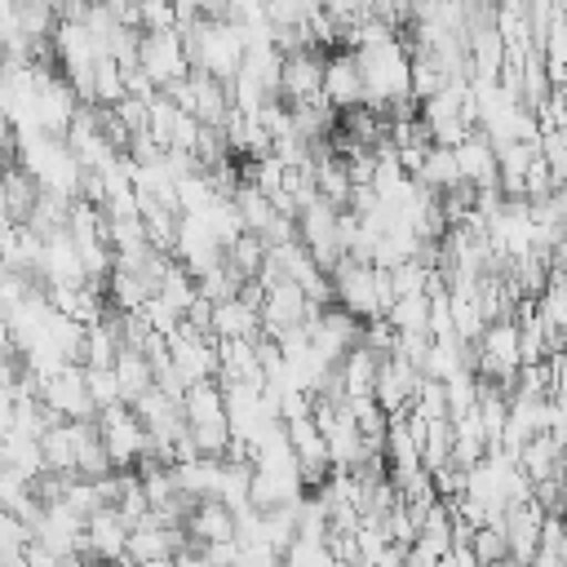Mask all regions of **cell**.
<instances>
[{"instance_id":"cell-11","label":"cell","mask_w":567,"mask_h":567,"mask_svg":"<svg viewBox=\"0 0 567 567\" xmlns=\"http://www.w3.org/2000/svg\"><path fill=\"white\" fill-rule=\"evenodd\" d=\"M40 399L49 403V412L58 421H93L97 408L89 399V381H84V363H66L58 368L44 385H40Z\"/></svg>"},{"instance_id":"cell-10","label":"cell","mask_w":567,"mask_h":567,"mask_svg":"<svg viewBox=\"0 0 567 567\" xmlns=\"http://www.w3.org/2000/svg\"><path fill=\"white\" fill-rule=\"evenodd\" d=\"M306 492V478L297 470V461H261L252 465V487H248V505L252 509H279V505H297Z\"/></svg>"},{"instance_id":"cell-28","label":"cell","mask_w":567,"mask_h":567,"mask_svg":"<svg viewBox=\"0 0 567 567\" xmlns=\"http://www.w3.org/2000/svg\"><path fill=\"white\" fill-rule=\"evenodd\" d=\"M385 319L394 323V332H430V292H408L394 297Z\"/></svg>"},{"instance_id":"cell-21","label":"cell","mask_w":567,"mask_h":567,"mask_svg":"<svg viewBox=\"0 0 567 567\" xmlns=\"http://www.w3.org/2000/svg\"><path fill=\"white\" fill-rule=\"evenodd\" d=\"M337 372H341V390H346V399H372V390H377V372H381V354L377 350H368L363 341L337 363Z\"/></svg>"},{"instance_id":"cell-26","label":"cell","mask_w":567,"mask_h":567,"mask_svg":"<svg viewBox=\"0 0 567 567\" xmlns=\"http://www.w3.org/2000/svg\"><path fill=\"white\" fill-rule=\"evenodd\" d=\"M128 97V80H124V66L115 58H97L93 62V106H120Z\"/></svg>"},{"instance_id":"cell-29","label":"cell","mask_w":567,"mask_h":567,"mask_svg":"<svg viewBox=\"0 0 567 567\" xmlns=\"http://www.w3.org/2000/svg\"><path fill=\"white\" fill-rule=\"evenodd\" d=\"M226 266L239 275V279H257V270L266 266V239L261 235H239L230 248H226Z\"/></svg>"},{"instance_id":"cell-25","label":"cell","mask_w":567,"mask_h":567,"mask_svg":"<svg viewBox=\"0 0 567 567\" xmlns=\"http://www.w3.org/2000/svg\"><path fill=\"white\" fill-rule=\"evenodd\" d=\"M4 465H9V470H18L22 478H31V483H35V478L44 474V452H40V439L9 430V434H4Z\"/></svg>"},{"instance_id":"cell-34","label":"cell","mask_w":567,"mask_h":567,"mask_svg":"<svg viewBox=\"0 0 567 567\" xmlns=\"http://www.w3.org/2000/svg\"><path fill=\"white\" fill-rule=\"evenodd\" d=\"M173 9H177V18H182V27L199 18V0H173Z\"/></svg>"},{"instance_id":"cell-27","label":"cell","mask_w":567,"mask_h":567,"mask_svg":"<svg viewBox=\"0 0 567 567\" xmlns=\"http://www.w3.org/2000/svg\"><path fill=\"white\" fill-rule=\"evenodd\" d=\"M0 182H4V195H9V208H13V221H27L35 199H40L35 177L22 164H9V168H0Z\"/></svg>"},{"instance_id":"cell-32","label":"cell","mask_w":567,"mask_h":567,"mask_svg":"<svg viewBox=\"0 0 567 567\" xmlns=\"http://www.w3.org/2000/svg\"><path fill=\"white\" fill-rule=\"evenodd\" d=\"M137 31H182L173 0H137Z\"/></svg>"},{"instance_id":"cell-6","label":"cell","mask_w":567,"mask_h":567,"mask_svg":"<svg viewBox=\"0 0 567 567\" xmlns=\"http://www.w3.org/2000/svg\"><path fill=\"white\" fill-rule=\"evenodd\" d=\"M93 421H97L102 447H106V456H111L115 470H137V465L151 456V434H146L142 416H137L128 403H111V408H102Z\"/></svg>"},{"instance_id":"cell-2","label":"cell","mask_w":567,"mask_h":567,"mask_svg":"<svg viewBox=\"0 0 567 567\" xmlns=\"http://www.w3.org/2000/svg\"><path fill=\"white\" fill-rule=\"evenodd\" d=\"M359 71H363V106L390 111L399 102H412V49L403 40L359 49Z\"/></svg>"},{"instance_id":"cell-15","label":"cell","mask_w":567,"mask_h":567,"mask_svg":"<svg viewBox=\"0 0 567 567\" xmlns=\"http://www.w3.org/2000/svg\"><path fill=\"white\" fill-rule=\"evenodd\" d=\"M128 532H133V523L115 509V505H102V509H93L89 514V523H84V554L93 558V563H120V558H128Z\"/></svg>"},{"instance_id":"cell-4","label":"cell","mask_w":567,"mask_h":567,"mask_svg":"<svg viewBox=\"0 0 567 567\" xmlns=\"http://www.w3.org/2000/svg\"><path fill=\"white\" fill-rule=\"evenodd\" d=\"M332 301L341 310H350L359 323L381 319L390 310V301H394L390 270L385 266H372V261H359V257H346L332 270Z\"/></svg>"},{"instance_id":"cell-19","label":"cell","mask_w":567,"mask_h":567,"mask_svg":"<svg viewBox=\"0 0 567 567\" xmlns=\"http://www.w3.org/2000/svg\"><path fill=\"white\" fill-rule=\"evenodd\" d=\"M182 527H186V536H190L195 549H199V545H217V540H235V536H239V518H235V509H230L226 501H217V496L195 501Z\"/></svg>"},{"instance_id":"cell-20","label":"cell","mask_w":567,"mask_h":567,"mask_svg":"<svg viewBox=\"0 0 567 567\" xmlns=\"http://www.w3.org/2000/svg\"><path fill=\"white\" fill-rule=\"evenodd\" d=\"M226 461V456H221ZM221 461L217 456H190V461H177L173 465V478H177V492L195 505V501H208L217 496V483H221Z\"/></svg>"},{"instance_id":"cell-5","label":"cell","mask_w":567,"mask_h":567,"mask_svg":"<svg viewBox=\"0 0 567 567\" xmlns=\"http://www.w3.org/2000/svg\"><path fill=\"white\" fill-rule=\"evenodd\" d=\"M523 368V332L518 319H496L483 328V337L474 341V372L478 381L492 385H514Z\"/></svg>"},{"instance_id":"cell-3","label":"cell","mask_w":567,"mask_h":567,"mask_svg":"<svg viewBox=\"0 0 567 567\" xmlns=\"http://www.w3.org/2000/svg\"><path fill=\"white\" fill-rule=\"evenodd\" d=\"M18 164L35 177L40 190H53V195H66V199H80V159L75 151L62 142V137H49V133H18Z\"/></svg>"},{"instance_id":"cell-31","label":"cell","mask_w":567,"mask_h":567,"mask_svg":"<svg viewBox=\"0 0 567 567\" xmlns=\"http://www.w3.org/2000/svg\"><path fill=\"white\" fill-rule=\"evenodd\" d=\"M84 381H89V399L93 408H111V403H124V390H120V377L115 368H84Z\"/></svg>"},{"instance_id":"cell-17","label":"cell","mask_w":567,"mask_h":567,"mask_svg":"<svg viewBox=\"0 0 567 567\" xmlns=\"http://www.w3.org/2000/svg\"><path fill=\"white\" fill-rule=\"evenodd\" d=\"M452 155H456V173H461V182L470 186V190H496L501 186V164H496V142L487 137V133H470L465 142H456L452 146Z\"/></svg>"},{"instance_id":"cell-8","label":"cell","mask_w":567,"mask_h":567,"mask_svg":"<svg viewBox=\"0 0 567 567\" xmlns=\"http://www.w3.org/2000/svg\"><path fill=\"white\" fill-rule=\"evenodd\" d=\"M168 97H173L177 106H186L204 128H221V120H226L230 106H235L230 84L217 80V75H208V71H190L182 84L168 89Z\"/></svg>"},{"instance_id":"cell-37","label":"cell","mask_w":567,"mask_h":567,"mask_svg":"<svg viewBox=\"0 0 567 567\" xmlns=\"http://www.w3.org/2000/svg\"><path fill=\"white\" fill-rule=\"evenodd\" d=\"M0 80H4V53H0Z\"/></svg>"},{"instance_id":"cell-13","label":"cell","mask_w":567,"mask_h":567,"mask_svg":"<svg viewBox=\"0 0 567 567\" xmlns=\"http://www.w3.org/2000/svg\"><path fill=\"white\" fill-rule=\"evenodd\" d=\"M173 261L186 266L195 279H204V275H213L217 266H226V244H221L199 217H182L177 244H173Z\"/></svg>"},{"instance_id":"cell-23","label":"cell","mask_w":567,"mask_h":567,"mask_svg":"<svg viewBox=\"0 0 567 567\" xmlns=\"http://www.w3.org/2000/svg\"><path fill=\"white\" fill-rule=\"evenodd\" d=\"M115 377H120V390H124V403L133 408L151 385H155V363L142 354V350H120L115 354Z\"/></svg>"},{"instance_id":"cell-24","label":"cell","mask_w":567,"mask_h":567,"mask_svg":"<svg viewBox=\"0 0 567 567\" xmlns=\"http://www.w3.org/2000/svg\"><path fill=\"white\" fill-rule=\"evenodd\" d=\"M230 199H235V208H239V217H244V230H248V235H266V230L284 217V213H279V208H275V204H270L252 182H244Z\"/></svg>"},{"instance_id":"cell-22","label":"cell","mask_w":567,"mask_h":567,"mask_svg":"<svg viewBox=\"0 0 567 567\" xmlns=\"http://www.w3.org/2000/svg\"><path fill=\"white\" fill-rule=\"evenodd\" d=\"M416 182L430 190V195H452L456 186H465L461 182V173H456V155H452V146H430L425 151V159H421V168H416Z\"/></svg>"},{"instance_id":"cell-33","label":"cell","mask_w":567,"mask_h":567,"mask_svg":"<svg viewBox=\"0 0 567 567\" xmlns=\"http://www.w3.org/2000/svg\"><path fill=\"white\" fill-rule=\"evenodd\" d=\"M323 4V13L346 31V27H354V22H363L368 13H372V0H319Z\"/></svg>"},{"instance_id":"cell-14","label":"cell","mask_w":567,"mask_h":567,"mask_svg":"<svg viewBox=\"0 0 567 567\" xmlns=\"http://www.w3.org/2000/svg\"><path fill=\"white\" fill-rule=\"evenodd\" d=\"M545 518H549V514H545V505H540L536 496L505 505L501 523H505V540H509V563L527 567V563L540 554V532H545Z\"/></svg>"},{"instance_id":"cell-35","label":"cell","mask_w":567,"mask_h":567,"mask_svg":"<svg viewBox=\"0 0 567 567\" xmlns=\"http://www.w3.org/2000/svg\"><path fill=\"white\" fill-rule=\"evenodd\" d=\"M177 567H213V563H208L199 549H195V554H186V549H182V554H177Z\"/></svg>"},{"instance_id":"cell-1","label":"cell","mask_w":567,"mask_h":567,"mask_svg":"<svg viewBox=\"0 0 567 567\" xmlns=\"http://www.w3.org/2000/svg\"><path fill=\"white\" fill-rule=\"evenodd\" d=\"M182 40H186V58H190V71H208L217 80H235L239 66H244V27H235L230 18H195L182 27Z\"/></svg>"},{"instance_id":"cell-18","label":"cell","mask_w":567,"mask_h":567,"mask_svg":"<svg viewBox=\"0 0 567 567\" xmlns=\"http://www.w3.org/2000/svg\"><path fill=\"white\" fill-rule=\"evenodd\" d=\"M421 381H425L421 368H412V363L399 359V354H385V359H381V372H377V390H372V399L385 408V416H399V412L412 408Z\"/></svg>"},{"instance_id":"cell-36","label":"cell","mask_w":567,"mask_h":567,"mask_svg":"<svg viewBox=\"0 0 567 567\" xmlns=\"http://www.w3.org/2000/svg\"><path fill=\"white\" fill-rule=\"evenodd\" d=\"M13 226V208H9V195H4V182H0V230Z\"/></svg>"},{"instance_id":"cell-12","label":"cell","mask_w":567,"mask_h":567,"mask_svg":"<svg viewBox=\"0 0 567 567\" xmlns=\"http://www.w3.org/2000/svg\"><path fill=\"white\" fill-rule=\"evenodd\" d=\"M323 49H292L284 53V71H279V102L288 106H306L323 97Z\"/></svg>"},{"instance_id":"cell-16","label":"cell","mask_w":567,"mask_h":567,"mask_svg":"<svg viewBox=\"0 0 567 567\" xmlns=\"http://www.w3.org/2000/svg\"><path fill=\"white\" fill-rule=\"evenodd\" d=\"M323 102L332 111H354L363 106V71L354 49H332L323 58Z\"/></svg>"},{"instance_id":"cell-9","label":"cell","mask_w":567,"mask_h":567,"mask_svg":"<svg viewBox=\"0 0 567 567\" xmlns=\"http://www.w3.org/2000/svg\"><path fill=\"white\" fill-rule=\"evenodd\" d=\"M257 315H261V337L279 341V337H288V332L306 328V323L319 315V306H315L297 284H275V288H266Z\"/></svg>"},{"instance_id":"cell-7","label":"cell","mask_w":567,"mask_h":567,"mask_svg":"<svg viewBox=\"0 0 567 567\" xmlns=\"http://www.w3.org/2000/svg\"><path fill=\"white\" fill-rule=\"evenodd\" d=\"M137 71H142L159 93H168L173 84H182V80L190 75V58H186L182 31H142Z\"/></svg>"},{"instance_id":"cell-30","label":"cell","mask_w":567,"mask_h":567,"mask_svg":"<svg viewBox=\"0 0 567 567\" xmlns=\"http://www.w3.org/2000/svg\"><path fill=\"white\" fill-rule=\"evenodd\" d=\"M470 554H474V563H478V567H492V563H505V558H509V540H505V523L496 518V523H487V527H478V532L470 536Z\"/></svg>"}]
</instances>
